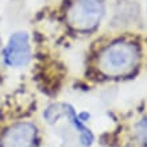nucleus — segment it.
Listing matches in <instances>:
<instances>
[{"label":"nucleus","instance_id":"nucleus-2","mask_svg":"<svg viewBox=\"0 0 147 147\" xmlns=\"http://www.w3.org/2000/svg\"><path fill=\"white\" fill-rule=\"evenodd\" d=\"M104 12L101 0H76L67 11V22L74 30L89 31L101 22Z\"/></svg>","mask_w":147,"mask_h":147},{"label":"nucleus","instance_id":"nucleus-1","mask_svg":"<svg viewBox=\"0 0 147 147\" xmlns=\"http://www.w3.org/2000/svg\"><path fill=\"white\" fill-rule=\"evenodd\" d=\"M138 61V46L128 40H116L100 51L97 67L107 77H121L134 70Z\"/></svg>","mask_w":147,"mask_h":147},{"label":"nucleus","instance_id":"nucleus-4","mask_svg":"<svg viewBox=\"0 0 147 147\" xmlns=\"http://www.w3.org/2000/svg\"><path fill=\"white\" fill-rule=\"evenodd\" d=\"M36 138V128L31 123H18L5 131L0 144L1 147H32Z\"/></svg>","mask_w":147,"mask_h":147},{"label":"nucleus","instance_id":"nucleus-5","mask_svg":"<svg viewBox=\"0 0 147 147\" xmlns=\"http://www.w3.org/2000/svg\"><path fill=\"white\" fill-rule=\"evenodd\" d=\"M63 108V115L66 116L67 119L70 120V123L74 125V128L80 132V142L82 146L85 147H89L94 140V136L92 134V131L89 128H86L84 125V123L78 119V115L76 113L74 108L71 107L70 104H62Z\"/></svg>","mask_w":147,"mask_h":147},{"label":"nucleus","instance_id":"nucleus-7","mask_svg":"<svg viewBox=\"0 0 147 147\" xmlns=\"http://www.w3.org/2000/svg\"><path fill=\"white\" fill-rule=\"evenodd\" d=\"M89 117H90V115L88 113V112H82V113H80V115H78V119H80L82 123H84V121H86Z\"/></svg>","mask_w":147,"mask_h":147},{"label":"nucleus","instance_id":"nucleus-6","mask_svg":"<svg viewBox=\"0 0 147 147\" xmlns=\"http://www.w3.org/2000/svg\"><path fill=\"white\" fill-rule=\"evenodd\" d=\"M135 134L143 144H147V117L142 119L135 127Z\"/></svg>","mask_w":147,"mask_h":147},{"label":"nucleus","instance_id":"nucleus-3","mask_svg":"<svg viewBox=\"0 0 147 147\" xmlns=\"http://www.w3.org/2000/svg\"><path fill=\"white\" fill-rule=\"evenodd\" d=\"M3 59L8 66H26L31 59V46L27 32L18 31L9 36L8 42L3 50Z\"/></svg>","mask_w":147,"mask_h":147}]
</instances>
